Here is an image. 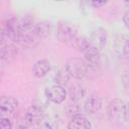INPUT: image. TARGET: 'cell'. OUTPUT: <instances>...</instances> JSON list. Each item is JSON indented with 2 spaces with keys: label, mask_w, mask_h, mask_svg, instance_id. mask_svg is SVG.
I'll return each instance as SVG.
<instances>
[{
  "label": "cell",
  "mask_w": 129,
  "mask_h": 129,
  "mask_svg": "<svg viewBox=\"0 0 129 129\" xmlns=\"http://www.w3.org/2000/svg\"><path fill=\"white\" fill-rule=\"evenodd\" d=\"M107 116L111 123L121 125L127 121V106L126 103L120 99H113L107 108Z\"/></svg>",
  "instance_id": "1"
},
{
  "label": "cell",
  "mask_w": 129,
  "mask_h": 129,
  "mask_svg": "<svg viewBox=\"0 0 129 129\" xmlns=\"http://www.w3.org/2000/svg\"><path fill=\"white\" fill-rule=\"evenodd\" d=\"M88 69L89 68L85 59H82L80 57L70 58L66 62V66H64V70L67 71L69 76L77 80L84 79L88 74Z\"/></svg>",
  "instance_id": "2"
},
{
  "label": "cell",
  "mask_w": 129,
  "mask_h": 129,
  "mask_svg": "<svg viewBox=\"0 0 129 129\" xmlns=\"http://www.w3.org/2000/svg\"><path fill=\"white\" fill-rule=\"evenodd\" d=\"M77 27L69 21H60L57 25L56 36L61 43H70L78 34Z\"/></svg>",
  "instance_id": "3"
},
{
  "label": "cell",
  "mask_w": 129,
  "mask_h": 129,
  "mask_svg": "<svg viewBox=\"0 0 129 129\" xmlns=\"http://www.w3.org/2000/svg\"><path fill=\"white\" fill-rule=\"evenodd\" d=\"M45 98L51 102V103H54V104H60L62 103L67 96H68V93H67V90L63 88V86H60V85H52L50 87H48L46 90H45Z\"/></svg>",
  "instance_id": "4"
},
{
  "label": "cell",
  "mask_w": 129,
  "mask_h": 129,
  "mask_svg": "<svg viewBox=\"0 0 129 129\" xmlns=\"http://www.w3.org/2000/svg\"><path fill=\"white\" fill-rule=\"evenodd\" d=\"M44 118L43 108L38 104L31 105L25 113V122L29 126H35L40 123V121Z\"/></svg>",
  "instance_id": "5"
},
{
  "label": "cell",
  "mask_w": 129,
  "mask_h": 129,
  "mask_svg": "<svg viewBox=\"0 0 129 129\" xmlns=\"http://www.w3.org/2000/svg\"><path fill=\"white\" fill-rule=\"evenodd\" d=\"M83 54L85 56V61L90 69H98L101 64V57H100V51L89 44L83 51Z\"/></svg>",
  "instance_id": "6"
},
{
  "label": "cell",
  "mask_w": 129,
  "mask_h": 129,
  "mask_svg": "<svg viewBox=\"0 0 129 129\" xmlns=\"http://www.w3.org/2000/svg\"><path fill=\"white\" fill-rule=\"evenodd\" d=\"M90 44L92 46H94L95 48H97L99 51L102 50L107 43V33L106 30L102 27H99L97 29H95L94 31L91 32L90 38L88 39Z\"/></svg>",
  "instance_id": "7"
},
{
  "label": "cell",
  "mask_w": 129,
  "mask_h": 129,
  "mask_svg": "<svg viewBox=\"0 0 129 129\" xmlns=\"http://www.w3.org/2000/svg\"><path fill=\"white\" fill-rule=\"evenodd\" d=\"M18 106V101L14 97L2 96L0 97V117H8L14 112Z\"/></svg>",
  "instance_id": "8"
},
{
  "label": "cell",
  "mask_w": 129,
  "mask_h": 129,
  "mask_svg": "<svg viewBox=\"0 0 129 129\" xmlns=\"http://www.w3.org/2000/svg\"><path fill=\"white\" fill-rule=\"evenodd\" d=\"M3 33H4V36L8 37L10 40L14 41V42H17L18 40V37H19V20H17L16 18H11L9 19L5 26H4V29L2 30Z\"/></svg>",
  "instance_id": "9"
},
{
  "label": "cell",
  "mask_w": 129,
  "mask_h": 129,
  "mask_svg": "<svg viewBox=\"0 0 129 129\" xmlns=\"http://www.w3.org/2000/svg\"><path fill=\"white\" fill-rule=\"evenodd\" d=\"M102 108V98L97 94H92L84 104V111L88 114H95Z\"/></svg>",
  "instance_id": "10"
},
{
  "label": "cell",
  "mask_w": 129,
  "mask_h": 129,
  "mask_svg": "<svg viewBox=\"0 0 129 129\" xmlns=\"http://www.w3.org/2000/svg\"><path fill=\"white\" fill-rule=\"evenodd\" d=\"M50 69H51L50 61L46 58H42L34 62L32 67V74L36 78H43L50 72Z\"/></svg>",
  "instance_id": "11"
},
{
  "label": "cell",
  "mask_w": 129,
  "mask_h": 129,
  "mask_svg": "<svg viewBox=\"0 0 129 129\" xmlns=\"http://www.w3.org/2000/svg\"><path fill=\"white\" fill-rule=\"evenodd\" d=\"M69 129H91V122L82 115H77L72 117V120L68 124Z\"/></svg>",
  "instance_id": "12"
},
{
  "label": "cell",
  "mask_w": 129,
  "mask_h": 129,
  "mask_svg": "<svg viewBox=\"0 0 129 129\" xmlns=\"http://www.w3.org/2000/svg\"><path fill=\"white\" fill-rule=\"evenodd\" d=\"M115 51L120 55H127L129 51L128 45V36L125 34H120L115 38L114 42Z\"/></svg>",
  "instance_id": "13"
},
{
  "label": "cell",
  "mask_w": 129,
  "mask_h": 129,
  "mask_svg": "<svg viewBox=\"0 0 129 129\" xmlns=\"http://www.w3.org/2000/svg\"><path fill=\"white\" fill-rule=\"evenodd\" d=\"M50 30H51V25L47 21H42V22H39V23H35L34 31H35V34L38 36V38L47 37L50 34Z\"/></svg>",
  "instance_id": "14"
},
{
  "label": "cell",
  "mask_w": 129,
  "mask_h": 129,
  "mask_svg": "<svg viewBox=\"0 0 129 129\" xmlns=\"http://www.w3.org/2000/svg\"><path fill=\"white\" fill-rule=\"evenodd\" d=\"M17 54V48L14 44H4L0 45V58L1 59H10Z\"/></svg>",
  "instance_id": "15"
},
{
  "label": "cell",
  "mask_w": 129,
  "mask_h": 129,
  "mask_svg": "<svg viewBox=\"0 0 129 129\" xmlns=\"http://www.w3.org/2000/svg\"><path fill=\"white\" fill-rule=\"evenodd\" d=\"M84 96H85V89L79 85H75L70 90V98H71V101L73 102H76V103L80 102Z\"/></svg>",
  "instance_id": "16"
},
{
  "label": "cell",
  "mask_w": 129,
  "mask_h": 129,
  "mask_svg": "<svg viewBox=\"0 0 129 129\" xmlns=\"http://www.w3.org/2000/svg\"><path fill=\"white\" fill-rule=\"evenodd\" d=\"M76 49H78L79 51H83L89 44H90V42H89V40L87 39V38H85V37H83V36H76L71 42H70Z\"/></svg>",
  "instance_id": "17"
},
{
  "label": "cell",
  "mask_w": 129,
  "mask_h": 129,
  "mask_svg": "<svg viewBox=\"0 0 129 129\" xmlns=\"http://www.w3.org/2000/svg\"><path fill=\"white\" fill-rule=\"evenodd\" d=\"M70 80V76L67 73V71H58L55 76H54V83L56 85H60V86H64Z\"/></svg>",
  "instance_id": "18"
},
{
  "label": "cell",
  "mask_w": 129,
  "mask_h": 129,
  "mask_svg": "<svg viewBox=\"0 0 129 129\" xmlns=\"http://www.w3.org/2000/svg\"><path fill=\"white\" fill-rule=\"evenodd\" d=\"M109 0H82L83 4H86L87 6L91 7H101L104 6L106 3H108Z\"/></svg>",
  "instance_id": "19"
},
{
  "label": "cell",
  "mask_w": 129,
  "mask_h": 129,
  "mask_svg": "<svg viewBox=\"0 0 129 129\" xmlns=\"http://www.w3.org/2000/svg\"><path fill=\"white\" fill-rule=\"evenodd\" d=\"M81 112H82V109L80 108V106L76 102H74L73 105H69L68 113H69V115H72V117L77 116V115H81Z\"/></svg>",
  "instance_id": "20"
},
{
  "label": "cell",
  "mask_w": 129,
  "mask_h": 129,
  "mask_svg": "<svg viewBox=\"0 0 129 129\" xmlns=\"http://www.w3.org/2000/svg\"><path fill=\"white\" fill-rule=\"evenodd\" d=\"M12 128V123L7 117H0V129H10Z\"/></svg>",
  "instance_id": "21"
},
{
  "label": "cell",
  "mask_w": 129,
  "mask_h": 129,
  "mask_svg": "<svg viewBox=\"0 0 129 129\" xmlns=\"http://www.w3.org/2000/svg\"><path fill=\"white\" fill-rule=\"evenodd\" d=\"M123 22H124L125 26L128 28L129 27V12L128 11H126L125 14H124V16H123Z\"/></svg>",
  "instance_id": "22"
},
{
  "label": "cell",
  "mask_w": 129,
  "mask_h": 129,
  "mask_svg": "<svg viewBox=\"0 0 129 129\" xmlns=\"http://www.w3.org/2000/svg\"><path fill=\"white\" fill-rule=\"evenodd\" d=\"M56 2H62V1H66V0H55Z\"/></svg>",
  "instance_id": "23"
},
{
  "label": "cell",
  "mask_w": 129,
  "mask_h": 129,
  "mask_svg": "<svg viewBox=\"0 0 129 129\" xmlns=\"http://www.w3.org/2000/svg\"><path fill=\"white\" fill-rule=\"evenodd\" d=\"M125 2H126V3H128V0H125Z\"/></svg>",
  "instance_id": "24"
}]
</instances>
